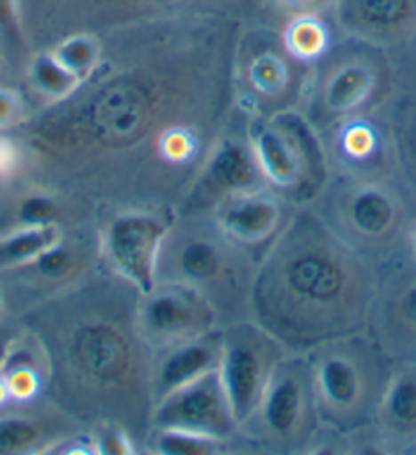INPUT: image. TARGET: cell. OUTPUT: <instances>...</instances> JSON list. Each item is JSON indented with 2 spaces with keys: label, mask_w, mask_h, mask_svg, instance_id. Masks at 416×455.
<instances>
[{
  "label": "cell",
  "mask_w": 416,
  "mask_h": 455,
  "mask_svg": "<svg viewBox=\"0 0 416 455\" xmlns=\"http://www.w3.org/2000/svg\"><path fill=\"white\" fill-rule=\"evenodd\" d=\"M406 313L411 316V321L416 323V286L406 296Z\"/></svg>",
  "instance_id": "4dcf8cb0"
},
{
  "label": "cell",
  "mask_w": 416,
  "mask_h": 455,
  "mask_svg": "<svg viewBox=\"0 0 416 455\" xmlns=\"http://www.w3.org/2000/svg\"><path fill=\"white\" fill-rule=\"evenodd\" d=\"M414 245H416V235H414Z\"/></svg>",
  "instance_id": "836d02e7"
},
{
  "label": "cell",
  "mask_w": 416,
  "mask_h": 455,
  "mask_svg": "<svg viewBox=\"0 0 416 455\" xmlns=\"http://www.w3.org/2000/svg\"><path fill=\"white\" fill-rule=\"evenodd\" d=\"M220 443H225V441L188 431L157 429L156 451L162 455H211L219 451Z\"/></svg>",
  "instance_id": "e0dca14e"
},
{
  "label": "cell",
  "mask_w": 416,
  "mask_h": 455,
  "mask_svg": "<svg viewBox=\"0 0 416 455\" xmlns=\"http://www.w3.org/2000/svg\"><path fill=\"white\" fill-rule=\"evenodd\" d=\"M223 357V335L203 333L190 339L178 341L157 363L154 376L156 401L172 390L188 384L206 371L219 370Z\"/></svg>",
  "instance_id": "8992f818"
},
{
  "label": "cell",
  "mask_w": 416,
  "mask_h": 455,
  "mask_svg": "<svg viewBox=\"0 0 416 455\" xmlns=\"http://www.w3.org/2000/svg\"><path fill=\"white\" fill-rule=\"evenodd\" d=\"M23 116V102L20 96L6 88H0V129H9L17 125Z\"/></svg>",
  "instance_id": "484cf974"
},
{
  "label": "cell",
  "mask_w": 416,
  "mask_h": 455,
  "mask_svg": "<svg viewBox=\"0 0 416 455\" xmlns=\"http://www.w3.org/2000/svg\"><path fill=\"white\" fill-rule=\"evenodd\" d=\"M318 386H321L323 396L337 406V409H349L356 404L359 390H362V380L349 360L343 357H329L318 368Z\"/></svg>",
  "instance_id": "8fae6325"
},
{
  "label": "cell",
  "mask_w": 416,
  "mask_h": 455,
  "mask_svg": "<svg viewBox=\"0 0 416 455\" xmlns=\"http://www.w3.org/2000/svg\"><path fill=\"white\" fill-rule=\"evenodd\" d=\"M324 29L310 17L296 19L288 29V47L300 58H315L324 50Z\"/></svg>",
  "instance_id": "d6986e66"
},
{
  "label": "cell",
  "mask_w": 416,
  "mask_h": 455,
  "mask_svg": "<svg viewBox=\"0 0 416 455\" xmlns=\"http://www.w3.org/2000/svg\"><path fill=\"white\" fill-rule=\"evenodd\" d=\"M154 425L157 429L188 431L220 441H227L239 427L219 370L206 371L159 398Z\"/></svg>",
  "instance_id": "6da1fadb"
},
{
  "label": "cell",
  "mask_w": 416,
  "mask_h": 455,
  "mask_svg": "<svg viewBox=\"0 0 416 455\" xmlns=\"http://www.w3.org/2000/svg\"><path fill=\"white\" fill-rule=\"evenodd\" d=\"M55 243H60V229L55 225L23 227L11 235L0 237V270L33 264Z\"/></svg>",
  "instance_id": "30bf717a"
},
{
  "label": "cell",
  "mask_w": 416,
  "mask_h": 455,
  "mask_svg": "<svg viewBox=\"0 0 416 455\" xmlns=\"http://www.w3.org/2000/svg\"><path fill=\"white\" fill-rule=\"evenodd\" d=\"M11 395H9V386H6L4 376L0 374V406H3L6 401H9Z\"/></svg>",
  "instance_id": "1f68e13d"
},
{
  "label": "cell",
  "mask_w": 416,
  "mask_h": 455,
  "mask_svg": "<svg viewBox=\"0 0 416 455\" xmlns=\"http://www.w3.org/2000/svg\"><path fill=\"white\" fill-rule=\"evenodd\" d=\"M252 151L261 174L277 186L296 184L304 165L321 157L316 140L298 115H280L272 125H260Z\"/></svg>",
  "instance_id": "277c9868"
},
{
  "label": "cell",
  "mask_w": 416,
  "mask_h": 455,
  "mask_svg": "<svg viewBox=\"0 0 416 455\" xmlns=\"http://www.w3.org/2000/svg\"><path fill=\"white\" fill-rule=\"evenodd\" d=\"M351 217L357 229L365 235H381L392 227L396 211L384 192L364 190L351 204Z\"/></svg>",
  "instance_id": "4fadbf2b"
},
{
  "label": "cell",
  "mask_w": 416,
  "mask_h": 455,
  "mask_svg": "<svg viewBox=\"0 0 416 455\" xmlns=\"http://www.w3.org/2000/svg\"><path fill=\"white\" fill-rule=\"evenodd\" d=\"M31 80L37 91L52 100H61L82 84L80 78L60 64L53 53H39L31 64Z\"/></svg>",
  "instance_id": "5bb4252c"
},
{
  "label": "cell",
  "mask_w": 416,
  "mask_h": 455,
  "mask_svg": "<svg viewBox=\"0 0 416 455\" xmlns=\"http://www.w3.org/2000/svg\"><path fill=\"white\" fill-rule=\"evenodd\" d=\"M17 164V149L11 141L0 140V176L9 174Z\"/></svg>",
  "instance_id": "83f0119b"
},
{
  "label": "cell",
  "mask_w": 416,
  "mask_h": 455,
  "mask_svg": "<svg viewBox=\"0 0 416 455\" xmlns=\"http://www.w3.org/2000/svg\"><path fill=\"white\" fill-rule=\"evenodd\" d=\"M0 39H20V17L17 0H0Z\"/></svg>",
  "instance_id": "d4e9b609"
},
{
  "label": "cell",
  "mask_w": 416,
  "mask_h": 455,
  "mask_svg": "<svg viewBox=\"0 0 416 455\" xmlns=\"http://www.w3.org/2000/svg\"><path fill=\"white\" fill-rule=\"evenodd\" d=\"M274 371L268 341L258 331L237 327L223 335L219 374L237 423H245L260 409L263 390Z\"/></svg>",
  "instance_id": "7a4b0ae2"
},
{
  "label": "cell",
  "mask_w": 416,
  "mask_h": 455,
  "mask_svg": "<svg viewBox=\"0 0 416 455\" xmlns=\"http://www.w3.org/2000/svg\"><path fill=\"white\" fill-rule=\"evenodd\" d=\"M284 3L298 11H308V9H318V6L327 3V0H284Z\"/></svg>",
  "instance_id": "f546056e"
},
{
  "label": "cell",
  "mask_w": 416,
  "mask_h": 455,
  "mask_svg": "<svg viewBox=\"0 0 416 455\" xmlns=\"http://www.w3.org/2000/svg\"><path fill=\"white\" fill-rule=\"evenodd\" d=\"M96 451L102 455H127L133 453V447L119 427H104L99 435V443H96Z\"/></svg>",
  "instance_id": "cb8c5ba5"
},
{
  "label": "cell",
  "mask_w": 416,
  "mask_h": 455,
  "mask_svg": "<svg viewBox=\"0 0 416 455\" xmlns=\"http://www.w3.org/2000/svg\"><path fill=\"white\" fill-rule=\"evenodd\" d=\"M3 310H4V305H3V296H0V316H3Z\"/></svg>",
  "instance_id": "d6a6232c"
},
{
  "label": "cell",
  "mask_w": 416,
  "mask_h": 455,
  "mask_svg": "<svg viewBox=\"0 0 416 455\" xmlns=\"http://www.w3.org/2000/svg\"><path fill=\"white\" fill-rule=\"evenodd\" d=\"M76 78L84 82L99 64V44L90 36H72L52 52Z\"/></svg>",
  "instance_id": "2e32d148"
},
{
  "label": "cell",
  "mask_w": 416,
  "mask_h": 455,
  "mask_svg": "<svg viewBox=\"0 0 416 455\" xmlns=\"http://www.w3.org/2000/svg\"><path fill=\"white\" fill-rule=\"evenodd\" d=\"M12 341H15L12 331L9 327H0V370H3L6 357L12 351Z\"/></svg>",
  "instance_id": "f1b7e54d"
},
{
  "label": "cell",
  "mask_w": 416,
  "mask_h": 455,
  "mask_svg": "<svg viewBox=\"0 0 416 455\" xmlns=\"http://www.w3.org/2000/svg\"><path fill=\"white\" fill-rule=\"evenodd\" d=\"M219 253L211 243L204 241H194L182 251L180 266L190 280H208L219 270Z\"/></svg>",
  "instance_id": "44dd1931"
},
{
  "label": "cell",
  "mask_w": 416,
  "mask_h": 455,
  "mask_svg": "<svg viewBox=\"0 0 416 455\" xmlns=\"http://www.w3.org/2000/svg\"><path fill=\"white\" fill-rule=\"evenodd\" d=\"M416 0H357V11L365 23L398 27L412 17Z\"/></svg>",
  "instance_id": "ac0fdd59"
},
{
  "label": "cell",
  "mask_w": 416,
  "mask_h": 455,
  "mask_svg": "<svg viewBox=\"0 0 416 455\" xmlns=\"http://www.w3.org/2000/svg\"><path fill=\"white\" fill-rule=\"evenodd\" d=\"M33 264L37 266L39 272L47 275V278H58V275L66 274L69 267V253L66 250H61L60 243H55L50 250L41 253Z\"/></svg>",
  "instance_id": "603a6c76"
},
{
  "label": "cell",
  "mask_w": 416,
  "mask_h": 455,
  "mask_svg": "<svg viewBox=\"0 0 416 455\" xmlns=\"http://www.w3.org/2000/svg\"><path fill=\"white\" fill-rule=\"evenodd\" d=\"M373 76L364 66H345L329 82L327 102L335 110H349L362 105L372 92Z\"/></svg>",
  "instance_id": "7c38bea8"
},
{
  "label": "cell",
  "mask_w": 416,
  "mask_h": 455,
  "mask_svg": "<svg viewBox=\"0 0 416 455\" xmlns=\"http://www.w3.org/2000/svg\"><path fill=\"white\" fill-rule=\"evenodd\" d=\"M263 423L276 435L286 437L292 433L302 419L304 390L298 378L290 371L276 370L263 390L260 409Z\"/></svg>",
  "instance_id": "9c48e42d"
},
{
  "label": "cell",
  "mask_w": 416,
  "mask_h": 455,
  "mask_svg": "<svg viewBox=\"0 0 416 455\" xmlns=\"http://www.w3.org/2000/svg\"><path fill=\"white\" fill-rule=\"evenodd\" d=\"M143 329L159 341H184L203 335L211 323L206 302L190 286H157L143 296Z\"/></svg>",
  "instance_id": "5b68a950"
},
{
  "label": "cell",
  "mask_w": 416,
  "mask_h": 455,
  "mask_svg": "<svg viewBox=\"0 0 416 455\" xmlns=\"http://www.w3.org/2000/svg\"><path fill=\"white\" fill-rule=\"evenodd\" d=\"M373 146V137L367 129H353L349 131V135H347V148H349L353 154H367V151L372 149Z\"/></svg>",
  "instance_id": "4316f807"
},
{
  "label": "cell",
  "mask_w": 416,
  "mask_h": 455,
  "mask_svg": "<svg viewBox=\"0 0 416 455\" xmlns=\"http://www.w3.org/2000/svg\"><path fill=\"white\" fill-rule=\"evenodd\" d=\"M165 233L164 220L149 212H127L108 225V258L143 296L157 286V259Z\"/></svg>",
  "instance_id": "3957f363"
},
{
  "label": "cell",
  "mask_w": 416,
  "mask_h": 455,
  "mask_svg": "<svg viewBox=\"0 0 416 455\" xmlns=\"http://www.w3.org/2000/svg\"><path fill=\"white\" fill-rule=\"evenodd\" d=\"M258 170L253 151L235 141H227L214 151L212 160L206 164L198 180L196 195L204 201H214V198L227 201L235 195L247 192L249 186L255 182Z\"/></svg>",
  "instance_id": "52a82bcc"
},
{
  "label": "cell",
  "mask_w": 416,
  "mask_h": 455,
  "mask_svg": "<svg viewBox=\"0 0 416 455\" xmlns=\"http://www.w3.org/2000/svg\"><path fill=\"white\" fill-rule=\"evenodd\" d=\"M384 412L396 429L416 431V376H402L390 386Z\"/></svg>",
  "instance_id": "9a60e30c"
},
{
  "label": "cell",
  "mask_w": 416,
  "mask_h": 455,
  "mask_svg": "<svg viewBox=\"0 0 416 455\" xmlns=\"http://www.w3.org/2000/svg\"><path fill=\"white\" fill-rule=\"evenodd\" d=\"M280 220V206L261 192H241L227 198L219 212V225L228 237L241 243H260L269 237Z\"/></svg>",
  "instance_id": "ba28073f"
},
{
  "label": "cell",
  "mask_w": 416,
  "mask_h": 455,
  "mask_svg": "<svg viewBox=\"0 0 416 455\" xmlns=\"http://www.w3.org/2000/svg\"><path fill=\"white\" fill-rule=\"evenodd\" d=\"M39 429L29 419L6 417L0 419V455L27 451L37 443Z\"/></svg>",
  "instance_id": "ffe728a7"
},
{
  "label": "cell",
  "mask_w": 416,
  "mask_h": 455,
  "mask_svg": "<svg viewBox=\"0 0 416 455\" xmlns=\"http://www.w3.org/2000/svg\"><path fill=\"white\" fill-rule=\"evenodd\" d=\"M58 206L50 196H29L20 204L19 219L23 227H45L53 225Z\"/></svg>",
  "instance_id": "7402d4cb"
}]
</instances>
